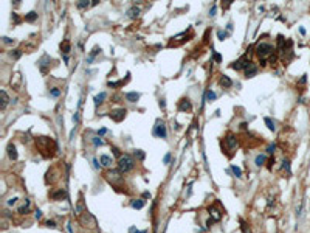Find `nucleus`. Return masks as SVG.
<instances>
[{
    "label": "nucleus",
    "instance_id": "72a5a7b5",
    "mask_svg": "<svg viewBox=\"0 0 310 233\" xmlns=\"http://www.w3.org/2000/svg\"><path fill=\"white\" fill-rule=\"evenodd\" d=\"M50 95H51V97H53V98H58V97H59V95H61V90H59V89H58V87H53V89H51V90H50Z\"/></svg>",
    "mask_w": 310,
    "mask_h": 233
},
{
    "label": "nucleus",
    "instance_id": "c85d7f7f",
    "mask_svg": "<svg viewBox=\"0 0 310 233\" xmlns=\"http://www.w3.org/2000/svg\"><path fill=\"white\" fill-rule=\"evenodd\" d=\"M90 5H92V3H88L87 0H79V2L76 3V8H78V10H85V8H88Z\"/></svg>",
    "mask_w": 310,
    "mask_h": 233
},
{
    "label": "nucleus",
    "instance_id": "13d9d810",
    "mask_svg": "<svg viewBox=\"0 0 310 233\" xmlns=\"http://www.w3.org/2000/svg\"><path fill=\"white\" fill-rule=\"evenodd\" d=\"M306 81H307V75H304V76H302V78H301V81H299V84H304V83H306Z\"/></svg>",
    "mask_w": 310,
    "mask_h": 233
},
{
    "label": "nucleus",
    "instance_id": "8fccbe9b",
    "mask_svg": "<svg viewBox=\"0 0 310 233\" xmlns=\"http://www.w3.org/2000/svg\"><path fill=\"white\" fill-rule=\"evenodd\" d=\"M12 22H14V23H19L20 22V19H19L17 14H12Z\"/></svg>",
    "mask_w": 310,
    "mask_h": 233
},
{
    "label": "nucleus",
    "instance_id": "a18cd8bd",
    "mask_svg": "<svg viewBox=\"0 0 310 233\" xmlns=\"http://www.w3.org/2000/svg\"><path fill=\"white\" fill-rule=\"evenodd\" d=\"M73 121H74V125H78V123H79V111L73 115Z\"/></svg>",
    "mask_w": 310,
    "mask_h": 233
},
{
    "label": "nucleus",
    "instance_id": "5fc2aeb1",
    "mask_svg": "<svg viewBox=\"0 0 310 233\" xmlns=\"http://www.w3.org/2000/svg\"><path fill=\"white\" fill-rule=\"evenodd\" d=\"M67 230H68V233H73V227H71V222H68V224H67Z\"/></svg>",
    "mask_w": 310,
    "mask_h": 233
},
{
    "label": "nucleus",
    "instance_id": "49530a36",
    "mask_svg": "<svg viewBox=\"0 0 310 233\" xmlns=\"http://www.w3.org/2000/svg\"><path fill=\"white\" fill-rule=\"evenodd\" d=\"M216 11H217V6L214 5V6L211 8V11H209V16H211V17H214V16H216Z\"/></svg>",
    "mask_w": 310,
    "mask_h": 233
},
{
    "label": "nucleus",
    "instance_id": "f03ea898",
    "mask_svg": "<svg viewBox=\"0 0 310 233\" xmlns=\"http://www.w3.org/2000/svg\"><path fill=\"white\" fill-rule=\"evenodd\" d=\"M135 166V162L133 159L130 157L129 154H124L120 157V160H118V168L121 173H129V171H132Z\"/></svg>",
    "mask_w": 310,
    "mask_h": 233
},
{
    "label": "nucleus",
    "instance_id": "4be33fe9",
    "mask_svg": "<svg viewBox=\"0 0 310 233\" xmlns=\"http://www.w3.org/2000/svg\"><path fill=\"white\" fill-rule=\"evenodd\" d=\"M61 50H62V53H64L65 56H67V54L70 53V50H71V47H70V42H68V40H64V42L61 44Z\"/></svg>",
    "mask_w": 310,
    "mask_h": 233
},
{
    "label": "nucleus",
    "instance_id": "cd10ccee",
    "mask_svg": "<svg viewBox=\"0 0 310 233\" xmlns=\"http://www.w3.org/2000/svg\"><path fill=\"white\" fill-rule=\"evenodd\" d=\"M265 125H267V127L270 129V131H273V132L276 131V125H274V121H273L271 118H268V116L265 118Z\"/></svg>",
    "mask_w": 310,
    "mask_h": 233
},
{
    "label": "nucleus",
    "instance_id": "c9c22d12",
    "mask_svg": "<svg viewBox=\"0 0 310 233\" xmlns=\"http://www.w3.org/2000/svg\"><path fill=\"white\" fill-rule=\"evenodd\" d=\"M282 163H284V165H282V168H284V169L287 171V174L290 176V162H288V160H284Z\"/></svg>",
    "mask_w": 310,
    "mask_h": 233
},
{
    "label": "nucleus",
    "instance_id": "4468645a",
    "mask_svg": "<svg viewBox=\"0 0 310 233\" xmlns=\"http://www.w3.org/2000/svg\"><path fill=\"white\" fill-rule=\"evenodd\" d=\"M256 73H257V67L254 65V64H251L245 70V78H253V76H256Z\"/></svg>",
    "mask_w": 310,
    "mask_h": 233
},
{
    "label": "nucleus",
    "instance_id": "423d86ee",
    "mask_svg": "<svg viewBox=\"0 0 310 233\" xmlns=\"http://www.w3.org/2000/svg\"><path fill=\"white\" fill-rule=\"evenodd\" d=\"M121 171L120 169H112V171H107L106 173V177H107V180L109 182H112V183H118L123 180V177H121Z\"/></svg>",
    "mask_w": 310,
    "mask_h": 233
},
{
    "label": "nucleus",
    "instance_id": "ea45409f",
    "mask_svg": "<svg viewBox=\"0 0 310 233\" xmlns=\"http://www.w3.org/2000/svg\"><path fill=\"white\" fill-rule=\"evenodd\" d=\"M135 157H138L140 160H143L144 159V152H143V151H140V149H135Z\"/></svg>",
    "mask_w": 310,
    "mask_h": 233
},
{
    "label": "nucleus",
    "instance_id": "7ed1b4c3",
    "mask_svg": "<svg viewBox=\"0 0 310 233\" xmlns=\"http://www.w3.org/2000/svg\"><path fill=\"white\" fill-rule=\"evenodd\" d=\"M271 51H273V45H271V44H268V42H260V44L256 47V53H257V56H259V58H262V59H265V58H267Z\"/></svg>",
    "mask_w": 310,
    "mask_h": 233
},
{
    "label": "nucleus",
    "instance_id": "0eeeda50",
    "mask_svg": "<svg viewBox=\"0 0 310 233\" xmlns=\"http://www.w3.org/2000/svg\"><path fill=\"white\" fill-rule=\"evenodd\" d=\"M126 114H127L126 109H115V111L110 112V118H112L113 121H116V123H120V121H123L124 118H126Z\"/></svg>",
    "mask_w": 310,
    "mask_h": 233
},
{
    "label": "nucleus",
    "instance_id": "f3484780",
    "mask_svg": "<svg viewBox=\"0 0 310 233\" xmlns=\"http://www.w3.org/2000/svg\"><path fill=\"white\" fill-rule=\"evenodd\" d=\"M8 157L11 160H16L17 159V151H16V146L12 145V143H9L8 145Z\"/></svg>",
    "mask_w": 310,
    "mask_h": 233
},
{
    "label": "nucleus",
    "instance_id": "dca6fc26",
    "mask_svg": "<svg viewBox=\"0 0 310 233\" xmlns=\"http://www.w3.org/2000/svg\"><path fill=\"white\" fill-rule=\"evenodd\" d=\"M126 100L129 103H136L140 100V93H136V92H127L126 93Z\"/></svg>",
    "mask_w": 310,
    "mask_h": 233
},
{
    "label": "nucleus",
    "instance_id": "680f3d73",
    "mask_svg": "<svg viewBox=\"0 0 310 233\" xmlns=\"http://www.w3.org/2000/svg\"><path fill=\"white\" fill-rule=\"evenodd\" d=\"M98 3H99V0H92V5H93V6L98 5Z\"/></svg>",
    "mask_w": 310,
    "mask_h": 233
},
{
    "label": "nucleus",
    "instance_id": "6ab92c4d",
    "mask_svg": "<svg viewBox=\"0 0 310 233\" xmlns=\"http://www.w3.org/2000/svg\"><path fill=\"white\" fill-rule=\"evenodd\" d=\"M138 14H140V8H136V6H132V8L127 10V16H129L130 19L138 17Z\"/></svg>",
    "mask_w": 310,
    "mask_h": 233
},
{
    "label": "nucleus",
    "instance_id": "aec40b11",
    "mask_svg": "<svg viewBox=\"0 0 310 233\" xmlns=\"http://www.w3.org/2000/svg\"><path fill=\"white\" fill-rule=\"evenodd\" d=\"M220 84H222L225 89H230V87L233 86V81H231L228 76H226V75H223V76L220 78Z\"/></svg>",
    "mask_w": 310,
    "mask_h": 233
},
{
    "label": "nucleus",
    "instance_id": "f8f14e48",
    "mask_svg": "<svg viewBox=\"0 0 310 233\" xmlns=\"http://www.w3.org/2000/svg\"><path fill=\"white\" fill-rule=\"evenodd\" d=\"M50 197L53 201H61V199H64V197H67V193H65V190H58V191H51L50 193Z\"/></svg>",
    "mask_w": 310,
    "mask_h": 233
},
{
    "label": "nucleus",
    "instance_id": "3c124183",
    "mask_svg": "<svg viewBox=\"0 0 310 233\" xmlns=\"http://www.w3.org/2000/svg\"><path fill=\"white\" fill-rule=\"evenodd\" d=\"M104 134H107V129L106 127H102V129H99V131H98V135H104Z\"/></svg>",
    "mask_w": 310,
    "mask_h": 233
},
{
    "label": "nucleus",
    "instance_id": "39448f33",
    "mask_svg": "<svg viewBox=\"0 0 310 233\" xmlns=\"http://www.w3.org/2000/svg\"><path fill=\"white\" fill-rule=\"evenodd\" d=\"M250 65H251V62H250V59H248V56L245 54V56H242L237 62H233L231 68H234V70H242V68H245V70H247Z\"/></svg>",
    "mask_w": 310,
    "mask_h": 233
},
{
    "label": "nucleus",
    "instance_id": "412c9836",
    "mask_svg": "<svg viewBox=\"0 0 310 233\" xmlns=\"http://www.w3.org/2000/svg\"><path fill=\"white\" fill-rule=\"evenodd\" d=\"M30 204H31L30 199H25V204L19 208V213L20 215H26V213H28V211H30Z\"/></svg>",
    "mask_w": 310,
    "mask_h": 233
},
{
    "label": "nucleus",
    "instance_id": "393cba45",
    "mask_svg": "<svg viewBox=\"0 0 310 233\" xmlns=\"http://www.w3.org/2000/svg\"><path fill=\"white\" fill-rule=\"evenodd\" d=\"M130 205H132L133 208H138V210H140V208L144 207V201H143V199H133L132 202H130Z\"/></svg>",
    "mask_w": 310,
    "mask_h": 233
},
{
    "label": "nucleus",
    "instance_id": "052dcab7",
    "mask_svg": "<svg viewBox=\"0 0 310 233\" xmlns=\"http://www.w3.org/2000/svg\"><path fill=\"white\" fill-rule=\"evenodd\" d=\"M143 197H144V199H147V197H150V193H147V191H146V193L143 194Z\"/></svg>",
    "mask_w": 310,
    "mask_h": 233
},
{
    "label": "nucleus",
    "instance_id": "5701e85b",
    "mask_svg": "<svg viewBox=\"0 0 310 233\" xmlns=\"http://www.w3.org/2000/svg\"><path fill=\"white\" fill-rule=\"evenodd\" d=\"M265 160H267V157L264 154H259V155H256V159H254V163H256V166H262L265 163Z\"/></svg>",
    "mask_w": 310,
    "mask_h": 233
},
{
    "label": "nucleus",
    "instance_id": "2eb2a0df",
    "mask_svg": "<svg viewBox=\"0 0 310 233\" xmlns=\"http://www.w3.org/2000/svg\"><path fill=\"white\" fill-rule=\"evenodd\" d=\"M85 205H84V199H82V196L79 197V201H78V205H76V215H82V213H85Z\"/></svg>",
    "mask_w": 310,
    "mask_h": 233
},
{
    "label": "nucleus",
    "instance_id": "c03bdc74",
    "mask_svg": "<svg viewBox=\"0 0 310 233\" xmlns=\"http://www.w3.org/2000/svg\"><path fill=\"white\" fill-rule=\"evenodd\" d=\"M169 160H171V152H168L166 155H164V159H163V163H164V165H168V163H169Z\"/></svg>",
    "mask_w": 310,
    "mask_h": 233
},
{
    "label": "nucleus",
    "instance_id": "a211bd4d",
    "mask_svg": "<svg viewBox=\"0 0 310 233\" xmlns=\"http://www.w3.org/2000/svg\"><path fill=\"white\" fill-rule=\"evenodd\" d=\"M99 162L102 163V166H107V168H109V166H110V165H112V163H113V160L110 159L109 155H106V154L99 157Z\"/></svg>",
    "mask_w": 310,
    "mask_h": 233
},
{
    "label": "nucleus",
    "instance_id": "de8ad7c7",
    "mask_svg": "<svg viewBox=\"0 0 310 233\" xmlns=\"http://www.w3.org/2000/svg\"><path fill=\"white\" fill-rule=\"evenodd\" d=\"M34 218H36V219H40V218H42V211H40V210H36V213H34Z\"/></svg>",
    "mask_w": 310,
    "mask_h": 233
},
{
    "label": "nucleus",
    "instance_id": "20e7f679",
    "mask_svg": "<svg viewBox=\"0 0 310 233\" xmlns=\"http://www.w3.org/2000/svg\"><path fill=\"white\" fill-rule=\"evenodd\" d=\"M154 135H155V137H158V138H163V140H166V137H168V132H166V126H164V123H163V121L157 120L155 126H154Z\"/></svg>",
    "mask_w": 310,
    "mask_h": 233
},
{
    "label": "nucleus",
    "instance_id": "6e6d98bb",
    "mask_svg": "<svg viewBox=\"0 0 310 233\" xmlns=\"http://www.w3.org/2000/svg\"><path fill=\"white\" fill-rule=\"evenodd\" d=\"M160 107H161V109H164V107H166V103H164V98H161V100H160Z\"/></svg>",
    "mask_w": 310,
    "mask_h": 233
},
{
    "label": "nucleus",
    "instance_id": "2f4dec72",
    "mask_svg": "<svg viewBox=\"0 0 310 233\" xmlns=\"http://www.w3.org/2000/svg\"><path fill=\"white\" fill-rule=\"evenodd\" d=\"M231 169H233V173H234V176H236V177H242V169H240L239 166L233 165V166H231Z\"/></svg>",
    "mask_w": 310,
    "mask_h": 233
},
{
    "label": "nucleus",
    "instance_id": "9d476101",
    "mask_svg": "<svg viewBox=\"0 0 310 233\" xmlns=\"http://www.w3.org/2000/svg\"><path fill=\"white\" fill-rule=\"evenodd\" d=\"M191 109H192V106H191V101L188 98L180 100V103H178V111L180 112H189Z\"/></svg>",
    "mask_w": 310,
    "mask_h": 233
},
{
    "label": "nucleus",
    "instance_id": "f257e3e1",
    "mask_svg": "<svg viewBox=\"0 0 310 233\" xmlns=\"http://www.w3.org/2000/svg\"><path fill=\"white\" fill-rule=\"evenodd\" d=\"M36 143H37V146H39V149H40V152H42L44 157H48V152H47L48 149H50L53 154H54V151H58L56 143H54V140L50 138V137H39V138L36 140Z\"/></svg>",
    "mask_w": 310,
    "mask_h": 233
},
{
    "label": "nucleus",
    "instance_id": "4d7b16f0",
    "mask_svg": "<svg viewBox=\"0 0 310 233\" xmlns=\"http://www.w3.org/2000/svg\"><path fill=\"white\" fill-rule=\"evenodd\" d=\"M113 149V154L115 155H118V157H121V154H120V151H118V148H112Z\"/></svg>",
    "mask_w": 310,
    "mask_h": 233
},
{
    "label": "nucleus",
    "instance_id": "a878e982",
    "mask_svg": "<svg viewBox=\"0 0 310 233\" xmlns=\"http://www.w3.org/2000/svg\"><path fill=\"white\" fill-rule=\"evenodd\" d=\"M36 19H37V12H36V11H30L28 14L25 16V20H26V22H34Z\"/></svg>",
    "mask_w": 310,
    "mask_h": 233
},
{
    "label": "nucleus",
    "instance_id": "b1692460",
    "mask_svg": "<svg viewBox=\"0 0 310 233\" xmlns=\"http://www.w3.org/2000/svg\"><path fill=\"white\" fill-rule=\"evenodd\" d=\"M106 97H107V95H106V92H101L99 95H96V97H95V106H99L101 103L106 100Z\"/></svg>",
    "mask_w": 310,
    "mask_h": 233
},
{
    "label": "nucleus",
    "instance_id": "e2e57ef3",
    "mask_svg": "<svg viewBox=\"0 0 310 233\" xmlns=\"http://www.w3.org/2000/svg\"><path fill=\"white\" fill-rule=\"evenodd\" d=\"M240 129H247V123H242V125H240Z\"/></svg>",
    "mask_w": 310,
    "mask_h": 233
},
{
    "label": "nucleus",
    "instance_id": "ddd939ff",
    "mask_svg": "<svg viewBox=\"0 0 310 233\" xmlns=\"http://www.w3.org/2000/svg\"><path fill=\"white\" fill-rule=\"evenodd\" d=\"M0 97H2V103H0V109H2V111H5V107L8 106V103H9V97H8V93H6L5 90H0Z\"/></svg>",
    "mask_w": 310,
    "mask_h": 233
},
{
    "label": "nucleus",
    "instance_id": "e433bc0d",
    "mask_svg": "<svg viewBox=\"0 0 310 233\" xmlns=\"http://www.w3.org/2000/svg\"><path fill=\"white\" fill-rule=\"evenodd\" d=\"M11 56L14 58V59H19L20 56H22V50H14V51H11Z\"/></svg>",
    "mask_w": 310,
    "mask_h": 233
},
{
    "label": "nucleus",
    "instance_id": "7c9ffc66",
    "mask_svg": "<svg viewBox=\"0 0 310 233\" xmlns=\"http://www.w3.org/2000/svg\"><path fill=\"white\" fill-rule=\"evenodd\" d=\"M99 51H101V48H99V47H95V48L90 51V56H88V59H87L88 62H92V61H93V58H95V56H96V54H98Z\"/></svg>",
    "mask_w": 310,
    "mask_h": 233
},
{
    "label": "nucleus",
    "instance_id": "c756f323",
    "mask_svg": "<svg viewBox=\"0 0 310 233\" xmlns=\"http://www.w3.org/2000/svg\"><path fill=\"white\" fill-rule=\"evenodd\" d=\"M205 98H206V101H214L217 98V95H216V92L208 90V92H206V95H205Z\"/></svg>",
    "mask_w": 310,
    "mask_h": 233
},
{
    "label": "nucleus",
    "instance_id": "9b49d317",
    "mask_svg": "<svg viewBox=\"0 0 310 233\" xmlns=\"http://www.w3.org/2000/svg\"><path fill=\"white\" fill-rule=\"evenodd\" d=\"M225 145H226V149H230V151H231V149H234V148L237 146V140H236V137L231 135V134H230V135H226V138H225Z\"/></svg>",
    "mask_w": 310,
    "mask_h": 233
},
{
    "label": "nucleus",
    "instance_id": "603ef678",
    "mask_svg": "<svg viewBox=\"0 0 310 233\" xmlns=\"http://www.w3.org/2000/svg\"><path fill=\"white\" fill-rule=\"evenodd\" d=\"M16 202H17V197H12V199H9V201H8V205H14Z\"/></svg>",
    "mask_w": 310,
    "mask_h": 233
},
{
    "label": "nucleus",
    "instance_id": "58836bf2",
    "mask_svg": "<svg viewBox=\"0 0 310 233\" xmlns=\"http://www.w3.org/2000/svg\"><path fill=\"white\" fill-rule=\"evenodd\" d=\"M2 40H3V44H6V45H9V44H14V39H11V37H6V36H3V37H2Z\"/></svg>",
    "mask_w": 310,
    "mask_h": 233
},
{
    "label": "nucleus",
    "instance_id": "79ce46f5",
    "mask_svg": "<svg viewBox=\"0 0 310 233\" xmlns=\"http://www.w3.org/2000/svg\"><path fill=\"white\" fill-rule=\"evenodd\" d=\"M212 59H214L216 62H220V61H222V56H220L219 53H216V51H214V53H212Z\"/></svg>",
    "mask_w": 310,
    "mask_h": 233
},
{
    "label": "nucleus",
    "instance_id": "bf43d9fd",
    "mask_svg": "<svg viewBox=\"0 0 310 233\" xmlns=\"http://www.w3.org/2000/svg\"><path fill=\"white\" fill-rule=\"evenodd\" d=\"M226 30L231 31V30H233V23H228V25H226Z\"/></svg>",
    "mask_w": 310,
    "mask_h": 233
},
{
    "label": "nucleus",
    "instance_id": "bb28decb",
    "mask_svg": "<svg viewBox=\"0 0 310 233\" xmlns=\"http://www.w3.org/2000/svg\"><path fill=\"white\" fill-rule=\"evenodd\" d=\"M20 83H22V78H20V75H19V73H16V75H14V83H11V84H12V87H14L16 90H19Z\"/></svg>",
    "mask_w": 310,
    "mask_h": 233
},
{
    "label": "nucleus",
    "instance_id": "a19ab883",
    "mask_svg": "<svg viewBox=\"0 0 310 233\" xmlns=\"http://www.w3.org/2000/svg\"><path fill=\"white\" fill-rule=\"evenodd\" d=\"M302 208H304V202H301V205L298 207V210H296V216H298V218L302 215Z\"/></svg>",
    "mask_w": 310,
    "mask_h": 233
},
{
    "label": "nucleus",
    "instance_id": "1a4fd4ad",
    "mask_svg": "<svg viewBox=\"0 0 310 233\" xmlns=\"http://www.w3.org/2000/svg\"><path fill=\"white\" fill-rule=\"evenodd\" d=\"M208 211H209L211 219H212L214 222H219L220 219H222V210H220V208H217V207H214V205H212V207L208 208Z\"/></svg>",
    "mask_w": 310,
    "mask_h": 233
},
{
    "label": "nucleus",
    "instance_id": "6e6552de",
    "mask_svg": "<svg viewBox=\"0 0 310 233\" xmlns=\"http://www.w3.org/2000/svg\"><path fill=\"white\" fill-rule=\"evenodd\" d=\"M50 62H51V58L48 56V54H44V56L37 61V65H39V68H40V72H42V73H47V67L50 65Z\"/></svg>",
    "mask_w": 310,
    "mask_h": 233
},
{
    "label": "nucleus",
    "instance_id": "f704fd0d",
    "mask_svg": "<svg viewBox=\"0 0 310 233\" xmlns=\"http://www.w3.org/2000/svg\"><path fill=\"white\" fill-rule=\"evenodd\" d=\"M92 141H93V145H95V146H102V145H104V141H102V140L99 138V137H93Z\"/></svg>",
    "mask_w": 310,
    "mask_h": 233
},
{
    "label": "nucleus",
    "instance_id": "37998d69",
    "mask_svg": "<svg viewBox=\"0 0 310 233\" xmlns=\"http://www.w3.org/2000/svg\"><path fill=\"white\" fill-rule=\"evenodd\" d=\"M274 151H276V145H270V146L267 148V152H268V154H273Z\"/></svg>",
    "mask_w": 310,
    "mask_h": 233
},
{
    "label": "nucleus",
    "instance_id": "473e14b6",
    "mask_svg": "<svg viewBox=\"0 0 310 233\" xmlns=\"http://www.w3.org/2000/svg\"><path fill=\"white\" fill-rule=\"evenodd\" d=\"M217 37H219L220 40H225L226 37H228V33H226V31H222V30H219V31H217Z\"/></svg>",
    "mask_w": 310,
    "mask_h": 233
},
{
    "label": "nucleus",
    "instance_id": "4c0bfd02",
    "mask_svg": "<svg viewBox=\"0 0 310 233\" xmlns=\"http://www.w3.org/2000/svg\"><path fill=\"white\" fill-rule=\"evenodd\" d=\"M45 225H47V227H50V229H56V222H54L53 219H48V221L45 222Z\"/></svg>",
    "mask_w": 310,
    "mask_h": 233
},
{
    "label": "nucleus",
    "instance_id": "864d4df0",
    "mask_svg": "<svg viewBox=\"0 0 310 233\" xmlns=\"http://www.w3.org/2000/svg\"><path fill=\"white\" fill-rule=\"evenodd\" d=\"M93 166H95V169H99V163L96 159H93Z\"/></svg>",
    "mask_w": 310,
    "mask_h": 233
},
{
    "label": "nucleus",
    "instance_id": "09e8293b",
    "mask_svg": "<svg viewBox=\"0 0 310 233\" xmlns=\"http://www.w3.org/2000/svg\"><path fill=\"white\" fill-rule=\"evenodd\" d=\"M242 230H244V233H250V229H247V224L242 221Z\"/></svg>",
    "mask_w": 310,
    "mask_h": 233
}]
</instances>
